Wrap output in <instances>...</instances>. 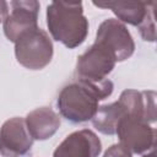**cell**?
I'll return each mask as SVG.
<instances>
[{"label":"cell","instance_id":"30bf717a","mask_svg":"<svg viewBox=\"0 0 157 157\" xmlns=\"http://www.w3.org/2000/svg\"><path fill=\"white\" fill-rule=\"evenodd\" d=\"M27 130L33 140H48L60 128L59 115L49 107H40L29 112L25 119Z\"/></svg>","mask_w":157,"mask_h":157},{"label":"cell","instance_id":"7a4b0ae2","mask_svg":"<svg viewBox=\"0 0 157 157\" xmlns=\"http://www.w3.org/2000/svg\"><path fill=\"white\" fill-rule=\"evenodd\" d=\"M47 26L54 40L74 49L88 34V20L81 1H53L47 7Z\"/></svg>","mask_w":157,"mask_h":157},{"label":"cell","instance_id":"ba28073f","mask_svg":"<svg viewBox=\"0 0 157 157\" xmlns=\"http://www.w3.org/2000/svg\"><path fill=\"white\" fill-rule=\"evenodd\" d=\"M33 145L25 119L15 117L6 120L0 129V155L4 157H21L27 155Z\"/></svg>","mask_w":157,"mask_h":157},{"label":"cell","instance_id":"7c38bea8","mask_svg":"<svg viewBox=\"0 0 157 157\" xmlns=\"http://www.w3.org/2000/svg\"><path fill=\"white\" fill-rule=\"evenodd\" d=\"M128 115V112L123 103L118 99L117 102L98 107L94 117L92 118L93 126L104 135H114L117 132L118 124Z\"/></svg>","mask_w":157,"mask_h":157},{"label":"cell","instance_id":"4fadbf2b","mask_svg":"<svg viewBox=\"0 0 157 157\" xmlns=\"http://www.w3.org/2000/svg\"><path fill=\"white\" fill-rule=\"evenodd\" d=\"M155 7L156 2L153 1L150 6L144 21L137 26L140 36L146 42H155L156 40V26H155Z\"/></svg>","mask_w":157,"mask_h":157},{"label":"cell","instance_id":"6da1fadb","mask_svg":"<svg viewBox=\"0 0 157 157\" xmlns=\"http://www.w3.org/2000/svg\"><path fill=\"white\" fill-rule=\"evenodd\" d=\"M114 90V83L105 78L98 82L77 78L59 93L56 105L63 118L71 123H85L94 117L99 101L108 98Z\"/></svg>","mask_w":157,"mask_h":157},{"label":"cell","instance_id":"277c9868","mask_svg":"<svg viewBox=\"0 0 157 157\" xmlns=\"http://www.w3.org/2000/svg\"><path fill=\"white\" fill-rule=\"evenodd\" d=\"M120 144L131 153L141 157H156L157 131L139 117L126 115L118 124L117 132Z\"/></svg>","mask_w":157,"mask_h":157},{"label":"cell","instance_id":"9a60e30c","mask_svg":"<svg viewBox=\"0 0 157 157\" xmlns=\"http://www.w3.org/2000/svg\"><path fill=\"white\" fill-rule=\"evenodd\" d=\"M9 15V4L4 0H0V23L5 21Z\"/></svg>","mask_w":157,"mask_h":157},{"label":"cell","instance_id":"3957f363","mask_svg":"<svg viewBox=\"0 0 157 157\" xmlns=\"http://www.w3.org/2000/svg\"><path fill=\"white\" fill-rule=\"evenodd\" d=\"M15 56L23 67L40 70L52 61V39L48 33L39 27L27 31L15 42Z\"/></svg>","mask_w":157,"mask_h":157},{"label":"cell","instance_id":"8992f818","mask_svg":"<svg viewBox=\"0 0 157 157\" xmlns=\"http://www.w3.org/2000/svg\"><path fill=\"white\" fill-rule=\"evenodd\" d=\"M109 48L118 61L129 59L135 52V42L128 29V27L115 18L104 20L96 34V40Z\"/></svg>","mask_w":157,"mask_h":157},{"label":"cell","instance_id":"52a82bcc","mask_svg":"<svg viewBox=\"0 0 157 157\" xmlns=\"http://www.w3.org/2000/svg\"><path fill=\"white\" fill-rule=\"evenodd\" d=\"M11 13L2 22V28L6 38L15 43L21 34L38 27L39 2L36 0H16L11 1Z\"/></svg>","mask_w":157,"mask_h":157},{"label":"cell","instance_id":"5b68a950","mask_svg":"<svg viewBox=\"0 0 157 157\" xmlns=\"http://www.w3.org/2000/svg\"><path fill=\"white\" fill-rule=\"evenodd\" d=\"M117 64L114 53L104 44L94 42L77 58L76 75L81 80L98 82L105 80Z\"/></svg>","mask_w":157,"mask_h":157},{"label":"cell","instance_id":"8fae6325","mask_svg":"<svg viewBox=\"0 0 157 157\" xmlns=\"http://www.w3.org/2000/svg\"><path fill=\"white\" fill-rule=\"evenodd\" d=\"M153 1H93V5L101 9H109L120 22L139 26Z\"/></svg>","mask_w":157,"mask_h":157},{"label":"cell","instance_id":"5bb4252c","mask_svg":"<svg viewBox=\"0 0 157 157\" xmlns=\"http://www.w3.org/2000/svg\"><path fill=\"white\" fill-rule=\"evenodd\" d=\"M103 157H132V153L123 145V144H114L104 152Z\"/></svg>","mask_w":157,"mask_h":157},{"label":"cell","instance_id":"9c48e42d","mask_svg":"<svg viewBox=\"0 0 157 157\" xmlns=\"http://www.w3.org/2000/svg\"><path fill=\"white\" fill-rule=\"evenodd\" d=\"M102 151L99 137L90 129L67 135L55 148L53 157H98Z\"/></svg>","mask_w":157,"mask_h":157}]
</instances>
